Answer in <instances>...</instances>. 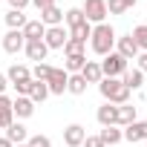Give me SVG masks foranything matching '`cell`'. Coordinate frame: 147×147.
<instances>
[{
    "mask_svg": "<svg viewBox=\"0 0 147 147\" xmlns=\"http://www.w3.org/2000/svg\"><path fill=\"white\" fill-rule=\"evenodd\" d=\"M15 147H29V144H15Z\"/></svg>",
    "mask_w": 147,
    "mask_h": 147,
    "instance_id": "cell-40",
    "label": "cell"
},
{
    "mask_svg": "<svg viewBox=\"0 0 147 147\" xmlns=\"http://www.w3.org/2000/svg\"><path fill=\"white\" fill-rule=\"evenodd\" d=\"M84 138H87V130H84L81 124H69V127L63 130V144H66V147H81Z\"/></svg>",
    "mask_w": 147,
    "mask_h": 147,
    "instance_id": "cell-13",
    "label": "cell"
},
{
    "mask_svg": "<svg viewBox=\"0 0 147 147\" xmlns=\"http://www.w3.org/2000/svg\"><path fill=\"white\" fill-rule=\"evenodd\" d=\"M46 29L49 26H63V9H58V6H49V9H43L40 12V18H38Z\"/></svg>",
    "mask_w": 147,
    "mask_h": 147,
    "instance_id": "cell-14",
    "label": "cell"
},
{
    "mask_svg": "<svg viewBox=\"0 0 147 147\" xmlns=\"http://www.w3.org/2000/svg\"><path fill=\"white\" fill-rule=\"evenodd\" d=\"M29 98H32L35 107L43 104V101L49 98V87H46V81H32V87H29Z\"/></svg>",
    "mask_w": 147,
    "mask_h": 147,
    "instance_id": "cell-17",
    "label": "cell"
},
{
    "mask_svg": "<svg viewBox=\"0 0 147 147\" xmlns=\"http://www.w3.org/2000/svg\"><path fill=\"white\" fill-rule=\"evenodd\" d=\"M12 121H15L12 107H0V130H9V127H12Z\"/></svg>",
    "mask_w": 147,
    "mask_h": 147,
    "instance_id": "cell-31",
    "label": "cell"
},
{
    "mask_svg": "<svg viewBox=\"0 0 147 147\" xmlns=\"http://www.w3.org/2000/svg\"><path fill=\"white\" fill-rule=\"evenodd\" d=\"M133 40H136V46H138V52H147V23H141V26H136L133 32Z\"/></svg>",
    "mask_w": 147,
    "mask_h": 147,
    "instance_id": "cell-27",
    "label": "cell"
},
{
    "mask_svg": "<svg viewBox=\"0 0 147 147\" xmlns=\"http://www.w3.org/2000/svg\"><path fill=\"white\" fill-rule=\"evenodd\" d=\"M121 84L133 92V90H141V84H144V72H138V69H127L124 75H121Z\"/></svg>",
    "mask_w": 147,
    "mask_h": 147,
    "instance_id": "cell-19",
    "label": "cell"
},
{
    "mask_svg": "<svg viewBox=\"0 0 147 147\" xmlns=\"http://www.w3.org/2000/svg\"><path fill=\"white\" fill-rule=\"evenodd\" d=\"M84 20H87V18H84L81 6H72V9H66V12H63V26H66V29L78 26V23H84Z\"/></svg>",
    "mask_w": 147,
    "mask_h": 147,
    "instance_id": "cell-22",
    "label": "cell"
},
{
    "mask_svg": "<svg viewBox=\"0 0 147 147\" xmlns=\"http://www.w3.org/2000/svg\"><path fill=\"white\" fill-rule=\"evenodd\" d=\"M95 118H98V124L101 127H118V104H110V101H104L101 107H98V113H95Z\"/></svg>",
    "mask_w": 147,
    "mask_h": 147,
    "instance_id": "cell-9",
    "label": "cell"
},
{
    "mask_svg": "<svg viewBox=\"0 0 147 147\" xmlns=\"http://www.w3.org/2000/svg\"><path fill=\"white\" fill-rule=\"evenodd\" d=\"M66 81H69V72H66V69H58V66H52L49 78H46L49 95H63V92H66Z\"/></svg>",
    "mask_w": 147,
    "mask_h": 147,
    "instance_id": "cell-5",
    "label": "cell"
},
{
    "mask_svg": "<svg viewBox=\"0 0 147 147\" xmlns=\"http://www.w3.org/2000/svg\"><path fill=\"white\" fill-rule=\"evenodd\" d=\"M0 147H15V144H12V141H9L6 136H0Z\"/></svg>",
    "mask_w": 147,
    "mask_h": 147,
    "instance_id": "cell-38",
    "label": "cell"
},
{
    "mask_svg": "<svg viewBox=\"0 0 147 147\" xmlns=\"http://www.w3.org/2000/svg\"><path fill=\"white\" fill-rule=\"evenodd\" d=\"M84 46H87V43L72 40V38H69V40L63 43V55H66V58H69V55H84Z\"/></svg>",
    "mask_w": 147,
    "mask_h": 147,
    "instance_id": "cell-29",
    "label": "cell"
},
{
    "mask_svg": "<svg viewBox=\"0 0 147 147\" xmlns=\"http://www.w3.org/2000/svg\"><path fill=\"white\" fill-rule=\"evenodd\" d=\"M66 40H69V29H66V26H49L46 35H43L46 49H63Z\"/></svg>",
    "mask_w": 147,
    "mask_h": 147,
    "instance_id": "cell-6",
    "label": "cell"
},
{
    "mask_svg": "<svg viewBox=\"0 0 147 147\" xmlns=\"http://www.w3.org/2000/svg\"><path fill=\"white\" fill-rule=\"evenodd\" d=\"M20 32H23V38H26V40H43L46 26H43L40 20H26V26H23Z\"/></svg>",
    "mask_w": 147,
    "mask_h": 147,
    "instance_id": "cell-16",
    "label": "cell"
},
{
    "mask_svg": "<svg viewBox=\"0 0 147 147\" xmlns=\"http://www.w3.org/2000/svg\"><path fill=\"white\" fill-rule=\"evenodd\" d=\"M23 46H26V38H23L20 29H9V32L3 35V52L18 55V52H23Z\"/></svg>",
    "mask_w": 147,
    "mask_h": 147,
    "instance_id": "cell-8",
    "label": "cell"
},
{
    "mask_svg": "<svg viewBox=\"0 0 147 147\" xmlns=\"http://www.w3.org/2000/svg\"><path fill=\"white\" fill-rule=\"evenodd\" d=\"M26 144H29V147H52L49 136H43V133H35V136H29V138H26Z\"/></svg>",
    "mask_w": 147,
    "mask_h": 147,
    "instance_id": "cell-30",
    "label": "cell"
},
{
    "mask_svg": "<svg viewBox=\"0 0 147 147\" xmlns=\"http://www.w3.org/2000/svg\"><path fill=\"white\" fill-rule=\"evenodd\" d=\"M121 3H124V9H133V6L138 3V0H121Z\"/></svg>",
    "mask_w": 147,
    "mask_h": 147,
    "instance_id": "cell-39",
    "label": "cell"
},
{
    "mask_svg": "<svg viewBox=\"0 0 147 147\" xmlns=\"http://www.w3.org/2000/svg\"><path fill=\"white\" fill-rule=\"evenodd\" d=\"M78 75H81L87 84H98V81L104 78V75H101V63H98V61H87V63H84V69L78 72Z\"/></svg>",
    "mask_w": 147,
    "mask_h": 147,
    "instance_id": "cell-15",
    "label": "cell"
},
{
    "mask_svg": "<svg viewBox=\"0 0 147 147\" xmlns=\"http://www.w3.org/2000/svg\"><path fill=\"white\" fill-rule=\"evenodd\" d=\"M6 87H9V78H6V72H0V95L6 92Z\"/></svg>",
    "mask_w": 147,
    "mask_h": 147,
    "instance_id": "cell-37",
    "label": "cell"
},
{
    "mask_svg": "<svg viewBox=\"0 0 147 147\" xmlns=\"http://www.w3.org/2000/svg\"><path fill=\"white\" fill-rule=\"evenodd\" d=\"M84 63H87V55H69L66 63H63V69L69 72V75H78V72L84 69Z\"/></svg>",
    "mask_w": 147,
    "mask_h": 147,
    "instance_id": "cell-24",
    "label": "cell"
},
{
    "mask_svg": "<svg viewBox=\"0 0 147 147\" xmlns=\"http://www.w3.org/2000/svg\"><path fill=\"white\" fill-rule=\"evenodd\" d=\"M121 136H124V141H130V144L147 141V121H133V124H127V127L121 130Z\"/></svg>",
    "mask_w": 147,
    "mask_h": 147,
    "instance_id": "cell-11",
    "label": "cell"
},
{
    "mask_svg": "<svg viewBox=\"0 0 147 147\" xmlns=\"http://www.w3.org/2000/svg\"><path fill=\"white\" fill-rule=\"evenodd\" d=\"M136 69H138V72H147V52H138V58H136Z\"/></svg>",
    "mask_w": 147,
    "mask_h": 147,
    "instance_id": "cell-33",
    "label": "cell"
},
{
    "mask_svg": "<svg viewBox=\"0 0 147 147\" xmlns=\"http://www.w3.org/2000/svg\"><path fill=\"white\" fill-rule=\"evenodd\" d=\"M101 63V75L104 78H121L124 72H127V63L130 61H124L118 52H110V55H104V61H98Z\"/></svg>",
    "mask_w": 147,
    "mask_h": 147,
    "instance_id": "cell-3",
    "label": "cell"
},
{
    "mask_svg": "<svg viewBox=\"0 0 147 147\" xmlns=\"http://www.w3.org/2000/svg\"><path fill=\"white\" fill-rule=\"evenodd\" d=\"M32 6H35L38 12H43V9H49V6H55V0H32Z\"/></svg>",
    "mask_w": 147,
    "mask_h": 147,
    "instance_id": "cell-35",
    "label": "cell"
},
{
    "mask_svg": "<svg viewBox=\"0 0 147 147\" xmlns=\"http://www.w3.org/2000/svg\"><path fill=\"white\" fill-rule=\"evenodd\" d=\"M29 3H32V0H9V6H12V9H18V12H23Z\"/></svg>",
    "mask_w": 147,
    "mask_h": 147,
    "instance_id": "cell-36",
    "label": "cell"
},
{
    "mask_svg": "<svg viewBox=\"0 0 147 147\" xmlns=\"http://www.w3.org/2000/svg\"><path fill=\"white\" fill-rule=\"evenodd\" d=\"M81 12H84V18H87L90 26L107 23V0H84Z\"/></svg>",
    "mask_w": 147,
    "mask_h": 147,
    "instance_id": "cell-4",
    "label": "cell"
},
{
    "mask_svg": "<svg viewBox=\"0 0 147 147\" xmlns=\"http://www.w3.org/2000/svg\"><path fill=\"white\" fill-rule=\"evenodd\" d=\"M49 72H52V66H49L46 61H43V63H35V66H32V81H46Z\"/></svg>",
    "mask_w": 147,
    "mask_h": 147,
    "instance_id": "cell-28",
    "label": "cell"
},
{
    "mask_svg": "<svg viewBox=\"0 0 147 147\" xmlns=\"http://www.w3.org/2000/svg\"><path fill=\"white\" fill-rule=\"evenodd\" d=\"M133 121H138L136 107H133V104H118V127H127V124H133Z\"/></svg>",
    "mask_w": 147,
    "mask_h": 147,
    "instance_id": "cell-20",
    "label": "cell"
},
{
    "mask_svg": "<svg viewBox=\"0 0 147 147\" xmlns=\"http://www.w3.org/2000/svg\"><path fill=\"white\" fill-rule=\"evenodd\" d=\"M23 52H26V58H29V61H35V63H43V61H46V55H49V49H46V43H43V40H26Z\"/></svg>",
    "mask_w": 147,
    "mask_h": 147,
    "instance_id": "cell-12",
    "label": "cell"
},
{
    "mask_svg": "<svg viewBox=\"0 0 147 147\" xmlns=\"http://www.w3.org/2000/svg\"><path fill=\"white\" fill-rule=\"evenodd\" d=\"M12 113H15L18 121H20V118H32V115H35V104H32V98H29V95H18V98H12Z\"/></svg>",
    "mask_w": 147,
    "mask_h": 147,
    "instance_id": "cell-10",
    "label": "cell"
},
{
    "mask_svg": "<svg viewBox=\"0 0 147 147\" xmlns=\"http://www.w3.org/2000/svg\"><path fill=\"white\" fill-rule=\"evenodd\" d=\"M115 52H118L124 61H136V58H138V46H136L133 35H115Z\"/></svg>",
    "mask_w": 147,
    "mask_h": 147,
    "instance_id": "cell-7",
    "label": "cell"
},
{
    "mask_svg": "<svg viewBox=\"0 0 147 147\" xmlns=\"http://www.w3.org/2000/svg\"><path fill=\"white\" fill-rule=\"evenodd\" d=\"M98 138L104 141V147H107V144L113 147V144H118V141H124V136H121V130H118L115 124H113V127H104V130L98 133Z\"/></svg>",
    "mask_w": 147,
    "mask_h": 147,
    "instance_id": "cell-21",
    "label": "cell"
},
{
    "mask_svg": "<svg viewBox=\"0 0 147 147\" xmlns=\"http://www.w3.org/2000/svg\"><path fill=\"white\" fill-rule=\"evenodd\" d=\"M124 3L121 0H107V15H124Z\"/></svg>",
    "mask_w": 147,
    "mask_h": 147,
    "instance_id": "cell-32",
    "label": "cell"
},
{
    "mask_svg": "<svg viewBox=\"0 0 147 147\" xmlns=\"http://www.w3.org/2000/svg\"><path fill=\"white\" fill-rule=\"evenodd\" d=\"M90 35H92V26H90L87 20L69 29V38H72V40H81V43H87V40H90Z\"/></svg>",
    "mask_w": 147,
    "mask_h": 147,
    "instance_id": "cell-23",
    "label": "cell"
},
{
    "mask_svg": "<svg viewBox=\"0 0 147 147\" xmlns=\"http://www.w3.org/2000/svg\"><path fill=\"white\" fill-rule=\"evenodd\" d=\"M26 20H29V18H26L23 12H18V9H9V15H6V26H9V29H23Z\"/></svg>",
    "mask_w": 147,
    "mask_h": 147,
    "instance_id": "cell-25",
    "label": "cell"
},
{
    "mask_svg": "<svg viewBox=\"0 0 147 147\" xmlns=\"http://www.w3.org/2000/svg\"><path fill=\"white\" fill-rule=\"evenodd\" d=\"M98 92L110 104H130V90L121 84V78H101L98 81Z\"/></svg>",
    "mask_w": 147,
    "mask_h": 147,
    "instance_id": "cell-2",
    "label": "cell"
},
{
    "mask_svg": "<svg viewBox=\"0 0 147 147\" xmlns=\"http://www.w3.org/2000/svg\"><path fill=\"white\" fill-rule=\"evenodd\" d=\"M90 46H92V52L101 55V58L110 55V52H115V29H113L110 23H98V26H92Z\"/></svg>",
    "mask_w": 147,
    "mask_h": 147,
    "instance_id": "cell-1",
    "label": "cell"
},
{
    "mask_svg": "<svg viewBox=\"0 0 147 147\" xmlns=\"http://www.w3.org/2000/svg\"><path fill=\"white\" fill-rule=\"evenodd\" d=\"M6 138H9L12 144H26V138H29V130H26L20 121H12V127L6 130Z\"/></svg>",
    "mask_w": 147,
    "mask_h": 147,
    "instance_id": "cell-18",
    "label": "cell"
},
{
    "mask_svg": "<svg viewBox=\"0 0 147 147\" xmlns=\"http://www.w3.org/2000/svg\"><path fill=\"white\" fill-rule=\"evenodd\" d=\"M81 147H104V141H101V138H98V136H87V138H84V144H81Z\"/></svg>",
    "mask_w": 147,
    "mask_h": 147,
    "instance_id": "cell-34",
    "label": "cell"
},
{
    "mask_svg": "<svg viewBox=\"0 0 147 147\" xmlns=\"http://www.w3.org/2000/svg\"><path fill=\"white\" fill-rule=\"evenodd\" d=\"M66 92H72V95H84V92H87V81H84L81 75H69V81H66Z\"/></svg>",
    "mask_w": 147,
    "mask_h": 147,
    "instance_id": "cell-26",
    "label": "cell"
}]
</instances>
